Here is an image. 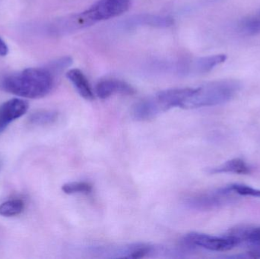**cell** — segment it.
I'll return each mask as SVG.
<instances>
[{
    "mask_svg": "<svg viewBox=\"0 0 260 259\" xmlns=\"http://www.w3.org/2000/svg\"><path fill=\"white\" fill-rule=\"evenodd\" d=\"M92 190V185L87 182H68L62 187V191L67 195H88L91 193Z\"/></svg>",
    "mask_w": 260,
    "mask_h": 259,
    "instance_id": "obj_17",
    "label": "cell"
},
{
    "mask_svg": "<svg viewBox=\"0 0 260 259\" xmlns=\"http://www.w3.org/2000/svg\"><path fill=\"white\" fill-rule=\"evenodd\" d=\"M72 64H73L72 58L66 56V57L60 58V59H56V60L50 62L46 67L56 76V75L62 72L66 68L71 66Z\"/></svg>",
    "mask_w": 260,
    "mask_h": 259,
    "instance_id": "obj_18",
    "label": "cell"
},
{
    "mask_svg": "<svg viewBox=\"0 0 260 259\" xmlns=\"http://www.w3.org/2000/svg\"><path fill=\"white\" fill-rule=\"evenodd\" d=\"M235 194L230 187H223L190 198L186 205L189 208L197 211H212L232 203L236 199Z\"/></svg>",
    "mask_w": 260,
    "mask_h": 259,
    "instance_id": "obj_4",
    "label": "cell"
},
{
    "mask_svg": "<svg viewBox=\"0 0 260 259\" xmlns=\"http://www.w3.org/2000/svg\"><path fill=\"white\" fill-rule=\"evenodd\" d=\"M208 172L211 174L236 173V174L246 175L251 173V168L242 159L235 158V159L226 161L224 164H221L218 167L209 169Z\"/></svg>",
    "mask_w": 260,
    "mask_h": 259,
    "instance_id": "obj_12",
    "label": "cell"
},
{
    "mask_svg": "<svg viewBox=\"0 0 260 259\" xmlns=\"http://www.w3.org/2000/svg\"><path fill=\"white\" fill-rule=\"evenodd\" d=\"M29 104L21 98H13L0 106V134L15 120L21 118L28 110Z\"/></svg>",
    "mask_w": 260,
    "mask_h": 259,
    "instance_id": "obj_7",
    "label": "cell"
},
{
    "mask_svg": "<svg viewBox=\"0 0 260 259\" xmlns=\"http://www.w3.org/2000/svg\"><path fill=\"white\" fill-rule=\"evenodd\" d=\"M171 109V105L160 91L154 95L142 99L132 107L131 116L136 121H147Z\"/></svg>",
    "mask_w": 260,
    "mask_h": 259,
    "instance_id": "obj_6",
    "label": "cell"
},
{
    "mask_svg": "<svg viewBox=\"0 0 260 259\" xmlns=\"http://www.w3.org/2000/svg\"><path fill=\"white\" fill-rule=\"evenodd\" d=\"M240 31L244 34L255 35L260 33V11L243 19L239 24Z\"/></svg>",
    "mask_w": 260,
    "mask_h": 259,
    "instance_id": "obj_16",
    "label": "cell"
},
{
    "mask_svg": "<svg viewBox=\"0 0 260 259\" xmlns=\"http://www.w3.org/2000/svg\"><path fill=\"white\" fill-rule=\"evenodd\" d=\"M174 24V19L171 17L165 15H135L126 20L124 22L125 27L133 28L139 26H152L157 27H168Z\"/></svg>",
    "mask_w": 260,
    "mask_h": 259,
    "instance_id": "obj_10",
    "label": "cell"
},
{
    "mask_svg": "<svg viewBox=\"0 0 260 259\" xmlns=\"http://www.w3.org/2000/svg\"><path fill=\"white\" fill-rule=\"evenodd\" d=\"M129 7V0H99L83 12L53 20L45 26V32L50 36H65L119 16Z\"/></svg>",
    "mask_w": 260,
    "mask_h": 259,
    "instance_id": "obj_1",
    "label": "cell"
},
{
    "mask_svg": "<svg viewBox=\"0 0 260 259\" xmlns=\"http://www.w3.org/2000/svg\"><path fill=\"white\" fill-rule=\"evenodd\" d=\"M229 187L233 193L239 196L260 198V190L257 189L252 188L243 184H232Z\"/></svg>",
    "mask_w": 260,
    "mask_h": 259,
    "instance_id": "obj_19",
    "label": "cell"
},
{
    "mask_svg": "<svg viewBox=\"0 0 260 259\" xmlns=\"http://www.w3.org/2000/svg\"><path fill=\"white\" fill-rule=\"evenodd\" d=\"M55 83V75L47 67L27 68L0 77V89L22 98L40 99L48 95Z\"/></svg>",
    "mask_w": 260,
    "mask_h": 259,
    "instance_id": "obj_2",
    "label": "cell"
},
{
    "mask_svg": "<svg viewBox=\"0 0 260 259\" xmlns=\"http://www.w3.org/2000/svg\"><path fill=\"white\" fill-rule=\"evenodd\" d=\"M183 241L188 246L192 247H200L207 250L215 252H226L232 250L240 243L235 237L227 235L216 237L200 233L192 232L186 234L183 238Z\"/></svg>",
    "mask_w": 260,
    "mask_h": 259,
    "instance_id": "obj_5",
    "label": "cell"
},
{
    "mask_svg": "<svg viewBox=\"0 0 260 259\" xmlns=\"http://www.w3.org/2000/svg\"><path fill=\"white\" fill-rule=\"evenodd\" d=\"M227 60V56L224 54H217L213 56L197 58L182 64L183 74L203 75L209 72L214 68L224 63Z\"/></svg>",
    "mask_w": 260,
    "mask_h": 259,
    "instance_id": "obj_8",
    "label": "cell"
},
{
    "mask_svg": "<svg viewBox=\"0 0 260 259\" xmlns=\"http://www.w3.org/2000/svg\"><path fill=\"white\" fill-rule=\"evenodd\" d=\"M241 83L235 80H219L209 82L192 88L184 100L183 109H197L224 104L230 101L241 89Z\"/></svg>",
    "mask_w": 260,
    "mask_h": 259,
    "instance_id": "obj_3",
    "label": "cell"
},
{
    "mask_svg": "<svg viewBox=\"0 0 260 259\" xmlns=\"http://www.w3.org/2000/svg\"><path fill=\"white\" fill-rule=\"evenodd\" d=\"M247 257L251 258H260V246H254L250 252H247Z\"/></svg>",
    "mask_w": 260,
    "mask_h": 259,
    "instance_id": "obj_20",
    "label": "cell"
},
{
    "mask_svg": "<svg viewBox=\"0 0 260 259\" xmlns=\"http://www.w3.org/2000/svg\"><path fill=\"white\" fill-rule=\"evenodd\" d=\"M58 119V113L53 110H39L30 114L28 122L33 126H47L55 123Z\"/></svg>",
    "mask_w": 260,
    "mask_h": 259,
    "instance_id": "obj_14",
    "label": "cell"
},
{
    "mask_svg": "<svg viewBox=\"0 0 260 259\" xmlns=\"http://www.w3.org/2000/svg\"><path fill=\"white\" fill-rule=\"evenodd\" d=\"M228 234L235 237L239 241L240 245L246 243L252 247L260 246V227L236 228L229 231Z\"/></svg>",
    "mask_w": 260,
    "mask_h": 259,
    "instance_id": "obj_13",
    "label": "cell"
},
{
    "mask_svg": "<svg viewBox=\"0 0 260 259\" xmlns=\"http://www.w3.org/2000/svg\"><path fill=\"white\" fill-rule=\"evenodd\" d=\"M24 203L21 199H10L0 205V216L5 217H15L23 212Z\"/></svg>",
    "mask_w": 260,
    "mask_h": 259,
    "instance_id": "obj_15",
    "label": "cell"
},
{
    "mask_svg": "<svg viewBox=\"0 0 260 259\" xmlns=\"http://www.w3.org/2000/svg\"><path fill=\"white\" fill-rule=\"evenodd\" d=\"M67 77L73 84L81 97L87 100L94 98V92L84 73L78 68H73L67 71Z\"/></svg>",
    "mask_w": 260,
    "mask_h": 259,
    "instance_id": "obj_11",
    "label": "cell"
},
{
    "mask_svg": "<svg viewBox=\"0 0 260 259\" xmlns=\"http://www.w3.org/2000/svg\"><path fill=\"white\" fill-rule=\"evenodd\" d=\"M9 53V47L4 41L0 38V56H6Z\"/></svg>",
    "mask_w": 260,
    "mask_h": 259,
    "instance_id": "obj_21",
    "label": "cell"
},
{
    "mask_svg": "<svg viewBox=\"0 0 260 259\" xmlns=\"http://www.w3.org/2000/svg\"><path fill=\"white\" fill-rule=\"evenodd\" d=\"M136 93L134 88L123 81L117 79H105L101 81L96 85L95 94L102 100L109 98L114 94L133 95Z\"/></svg>",
    "mask_w": 260,
    "mask_h": 259,
    "instance_id": "obj_9",
    "label": "cell"
}]
</instances>
